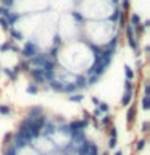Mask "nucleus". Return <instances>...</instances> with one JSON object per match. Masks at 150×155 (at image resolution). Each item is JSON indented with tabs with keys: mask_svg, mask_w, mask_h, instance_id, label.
Instances as JSON below:
<instances>
[{
	"mask_svg": "<svg viewBox=\"0 0 150 155\" xmlns=\"http://www.w3.org/2000/svg\"><path fill=\"white\" fill-rule=\"evenodd\" d=\"M44 115V108L41 105H34V107H29V110H28V115L26 116H31V118H39V116H42Z\"/></svg>",
	"mask_w": 150,
	"mask_h": 155,
	"instance_id": "obj_6",
	"label": "nucleus"
},
{
	"mask_svg": "<svg viewBox=\"0 0 150 155\" xmlns=\"http://www.w3.org/2000/svg\"><path fill=\"white\" fill-rule=\"evenodd\" d=\"M10 37H11V41H18V42H21L24 41V34L21 31H18V29H15V28H10Z\"/></svg>",
	"mask_w": 150,
	"mask_h": 155,
	"instance_id": "obj_11",
	"label": "nucleus"
},
{
	"mask_svg": "<svg viewBox=\"0 0 150 155\" xmlns=\"http://www.w3.org/2000/svg\"><path fill=\"white\" fill-rule=\"evenodd\" d=\"M74 86L77 87V91H82V89H87V78L84 74H79L74 78Z\"/></svg>",
	"mask_w": 150,
	"mask_h": 155,
	"instance_id": "obj_8",
	"label": "nucleus"
},
{
	"mask_svg": "<svg viewBox=\"0 0 150 155\" xmlns=\"http://www.w3.org/2000/svg\"><path fill=\"white\" fill-rule=\"evenodd\" d=\"M142 26H144L145 29H147V28L150 26V21H148V19H145V21H142Z\"/></svg>",
	"mask_w": 150,
	"mask_h": 155,
	"instance_id": "obj_43",
	"label": "nucleus"
},
{
	"mask_svg": "<svg viewBox=\"0 0 150 155\" xmlns=\"http://www.w3.org/2000/svg\"><path fill=\"white\" fill-rule=\"evenodd\" d=\"M68 100H70L71 104H81V102L84 100V94H82V92H77V94L68 95Z\"/></svg>",
	"mask_w": 150,
	"mask_h": 155,
	"instance_id": "obj_17",
	"label": "nucleus"
},
{
	"mask_svg": "<svg viewBox=\"0 0 150 155\" xmlns=\"http://www.w3.org/2000/svg\"><path fill=\"white\" fill-rule=\"evenodd\" d=\"M123 71H124L126 81H131V82H132V81H134V78H135V73H134L132 68H131L129 65H124V66H123Z\"/></svg>",
	"mask_w": 150,
	"mask_h": 155,
	"instance_id": "obj_13",
	"label": "nucleus"
},
{
	"mask_svg": "<svg viewBox=\"0 0 150 155\" xmlns=\"http://www.w3.org/2000/svg\"><path fill=\"white\" fill-rule=\"evenodd\" d=\"M71 16L74 18L76 21H79V23H82V21H84V16H82V15H81L79 12H76V10H73V12H71Z\"/></svg>",
	"mask_w": 150,
	"mask_h": 155,
	"instance_id": "obj_30",
	"label": "nucleus"
},
{
	"mask_svg": "<svg viewBox=\"0 0 150 155\" xmlns=\"http://www.w3.org/2000/svg\"><path fill=\"white\" fill-rule=\"evenodd\" d=\"M82 120H84L86 123H90V121H92V115L87 110H84V111H82Z\"/></svg>",
	"mask_w": 150,
	"mask_h": 155,
	"instance_id": "obj_35",
	"label": "nucleus"
},
{
	"mask_svg": "<svg viewBox=\"0 0 150 155\" xmlns=\"http://www.w3.org/2000/svg\"><path fill=\"white\" fill-rule=\"evenodd\" d=\"M113 120H115V116H113V115L106 113V115H103V116L100 118V123H99V126H102V128H108V126L113 124Z\"/></svg>",
	"mask_w": 150,
	"mask_h": 155,
	"instance_id": "obj_9",
	"label": "nucleus"
},
{
	"mask_svg": "<svg viewBox=\"0 0 150 155\" xmlns=\"http://www.w3.org/2000/svg\"><path fill=\"white\" fill-rule=\"evenodd\" d=\"M77 87L74 86V82H70V84H65L63 87V94H68V95H73V94H77Z\"/></svg>",
	"mask_w": 150,
	"mask_h": 155,
	"instance_id": "obj_15",
	"label": "nucleus"
},
{
	"mask_svg": "<svg viewBox=\"0 0 150 155\" xmlns=\"http://www.w3.org/2000/svg\"><path fill=\"white\" fill-rule=\"evenodd\" d=\"M86 78H87V87L94 86L100 81V76H97V74H90V76H86Z\"/></svg>",
	"mask_w": 150,
	"mask_h": 155,
	"instance_id": "obj_23",
	"label": "nucleus"
},
{
	"mask_svg": "<svg viewBox=\"0 0 150 155\" xmlns=\"http://www.w3.org/2000/svg\"><path fill=\"white\" fill-rule=\"evenodd\" d=\"M144 97H150V86H148V82H145V84H144Z\"/></svg>",
	"mask_w": 150,
	"mask_h": 155,
	"instance_id": "obj_39",
	"label": "nucleus"
},
{
	"mask_svg": "<svg viewBox=\"0 0 150 155\" xmlns=\"http://www.w3.org/2000/svg\"><path fill=\"white\" fill-rule=\"evenodd\" d=\"M11 70H13L15 73H18V74H19V71L29 73V70H31V65H29V61H28V60H21V61H18V63H16V66L11 68Z\"/></svg>",
	"mask_w": 150,
	"mask_h": 155,
	"instance_id": "obj_7",
	"label": "nucleus"
},
{
	"mask_svg": "<svg viewBox=\"0 0 150 155\" xmlns=\"http://www.w3.org/2000/svg\"><path fill=\"white\" fill-rule=\"evenodd\" d=\"M106 145H108V149H111V150L116 149V145H118V137H110Z\"/></svg>",
	"mask_w": 150,
	"mask_h": 155,
	"instance_id": "obj_28",
	"label": "nucleus"
},
{
	"mask_svg": "<svg viewBox=\"0 0 150 155\" xmlns=\"http://www.w3.org/2000/svg\"><path fill=\"white\" fill-rule=\"evenodd\" d=\"M132 97H134V92H124L123 97H121L119 105H121V107H129L131 102H132Z\"/></svg>",
	"mask_w": 150,
	"mask_h": 155,
	"instance_id": "obj_12",
	"label": "nucleus"
},
{
	"mask_svg": "<svg viewBox=\"0 0 150 155\" xmlns=\"http://www.w3.org/2000/svg\"><path fill=\"white\" fill-rule=\"evenodd\" d=\"M89 126V123H86L84 120H73L71 123H68V129L71 133H77V131H86V128Z\"/></svg>",
	"mask_w": 150,
	"mask_h": 155,
	"instance_id": "obj_3",
	"label": "nucleus"
},
{
	"mask_svg": "<svg viewBox=\"0 0 150 155\" xmlns=\"http://www.w3.org/2000/svg\"><path fill=\"white\" fill-rule=\"evenodd\" d=\"M142 110H150V97H142Z\"/></svg>",
	"mask_w": 150,
	"mask_h": 155,
	"instance_id": "obj_29",
	"label": "nucleus"
},
{
	"mask_svg": "<svg viewBox=\"0 0 150 155\" xmlns=\"http://www.w3.org/2000/svg\"><path fill=\"white\" fill-rule=\"evenodd\" d=\"M29 76H31V79H32V82L36 86L45 84V79H44V70H42V68H31V70H29Z\"/></svg>",
	"mask_w": 150,
	"mask_h": 155,
	"instance_id": "obj_2",
	"label": "nucleus"
},
{
	"mask_svg": "<svg viewBox=\"0 0 150 155\" xmlns=\"http://www.w3.org/2000/svg\"><path fill=\"white\" fill-rule=\"evenodd\" d=\"M11 44H13V41L11 39H7L2 45H0V53H7V52H10V47H11Z\"/></svg>",
	"mask_w": 150,
	"mask_h": 155,
	"instance_id": "obj_21",
	"label": "nucleus"
},
{
	"mask_svg": "<svg viewBox=\"0 0 150 155\" xmlns=\"http://www.w3.org/2000/svg\"><path fill=\"white\" fill-rule=\"evenodd\" d=\"M26 92H28L29 95H37L39 94V86H36L34 82H31V84H28Z\"/></svg>",
	"mask_w": 150,
	"mask_h": 155,
	"instance_id": "obj_20",
	"label": "nucleus"
},
{
	"mask_svg": "<svg viewBox=\"0 0 150 155\" xmlns=\"http://www.w3.org/2000/svg\"><path fill=\"white\" fill-rule=\"evenodd\" d=\"M92 104H94L95 107H99V104H100V99H99V97H95V95H92Z\"/></svg>",
	"mask_w": 150,
	"mask_h": 155,
	"instance_id": "obj_42",
	"label": "nucleus"
},
{
	"mask_svg": "<svg viewBox=\"0 0 150 155\" xmlns=\"http://www.w3.org/2000/svg\"><path fill=\"white\" fill-rule=\"evenodd\" d=\"M124 92H134V84L131 81H124Z\"/></svg>",
	"mask_w": 150,
	"mask_h": 155,
	"instance_id": "obj_32",
	"label": "nucleus"
},
{
	"mask_svg": "<svg viewBox=\"0 0 150 155\" xmlns=\"http://www.w3.org/2000/svg\"><path fill=\"white\" fill-rule=\"evenodd\" d=\"M61 44H63L61 37H60V36H58V34H57V36L53 37V47H58V48H60V45H61Z\"/></svg>",
	"mask_w": 150,
	"mask_h": 155,
	"instance_id": "obj_37",
	"label": "nucleus"
},
{
	"mask_svg": "<svg viewBox=\"0 0 150 155\" xmlns=\"http://www.w3.org/2000/svg\"><path fill=\"white\" fill-rule=\"evenodd\" d=\"M10 12H11L10 8H5V7H2V5H0V18H7Z\"/></svg>",
	"mask_w": 150,
	"mask_h": 155,
	"instance_id": "obj_34",
	"label": "nucleus"
},
{
	"mask_svg": "<svg viewBox=\"0 0 150 155\" xmlns=\"http://www.w3.org/2000/svg\"><path fill=\"white\" fill-rule=\"evenodd\" d=\"M0 71H2L3 74L7 76V78H8V79L11 81V82H15V81H18V73H15V71L11 70V68L5 66V68H2V70H0Z\"/></svg>",
	"mask_w": 150,
	"mask_h": 155,
	"instance_id": "obj_10",
	"label": "nucleus"
},
{
	"mask_svg": "<svg viewBox=\"0 0 150 155\" xmlns=\"http://www.w3.org/2000/svg\"><path fill=\"white\" fill-rule=\"evenodd\" d=\"M142 23V16H140L139 13H131V16H129V26H137V24Z\"/></svg>",
	"mask_w": 150,
	"mask_h": 155,
	"instance_id": "obj_16",
	"label": "nucleus"
},
{
	"mask_svg": "<svg viewBox=\"0 0 150 155\" xmlns=\"http://www.w3.org/2000/svg\"><path fill=\"white\" fill-rule=\"evenodd\" d=\"M0 115L2 116H10L11 115V107L7 104H0Z\"/></svg>",
	"mask_w": 150,
	"mask_h": 155,
	"instance_id": "obj_18",
	"label": "nucleus"
},
{
	"mask_svg": "<svg viewBox=\"0 0 150 155\" xmlns=\"http://www.w3.org/2000/svg\"><path fill=\"white\" fill-rule=\"evenodd\" d=\"M0 70H2V66H0Z\"/></svg>",
	"mask_w": 150,
	"mask_h": 155,
	"instance_id": "obj_47",
	"label": "nucleus"
},
{
	"mask_svg": "<svg viewBox=\"0 0 150 155\" xmlns=\"http://www.w3.org/2000/svg\"><path fill=\"white\" fill-rule=\"evenodd\" d=\"M0 28H2L5 32L10 31V24H8V21H7L5 18H0Z\"/></svg>",
	"mask_w": 150,
	"mask_h": 155,
	"instance_id": "obj_31",
	"label": "nucleus"
},
{
	"mask_svg": "<svg viewBox=\"0 0 150 155\" xmlns=\"http://www.w3.org/2000/svg\"><path fill=\"white\" fill-rule=\"evenodd\" d=\"M97 108H99L103 115H106V113H110L111 107H110V104H106V102H102V100H100V104H99V107H97Z\"/></svg>",
	"mask_w": 150,
	"mask_h": 155,
	"instance_id": "obj_22",
	"label": "nucleus"
},
{
	"mask_svg": "<svg viewBox=\"0 0 150 155\" xmlns=\"http://www.w3.org/2000/svg\"><path fill=\"white\" fill-rule=\"evenodd\" d=\"M100 155H110L108 152H103V153H100Z\"/></svg>",
	"mask_w": 150,
	"mask_h": 155,
	"instance_id": "obj_46",
	"label": "nucleus"
},
{
	"mask_svg": "<svg viewBox=\"0 0 150 155\" xmlns=\"http://www.w3.org/2000/svg\"><path fill=\"white\" fill-rule=\"evenodd\" d=\"M142 66H144V61L140 60V58H137V60H135V68H137V70H142Z\"/></svg>",
	"mask_w": 150,
	"mask_h": 155,
	"instance_id": "obj_41",
	"label": "nucleus"
},
{
	"mask_svg": "<svg viewBox=\"0 0 150 155\" xmlns=\"http://www.w3.org/2000/svg\"><path fill=\"white\" fill-rule=\"evenodd\" d=\"M39 52H41L39 50V45H37V42H34V41H28L26 44H24V47L19 50L23 60H31V58L36 57Z\"/></svg>",
	"mask_w": 150,
	"mask_h": 155,
	"instance_id": "obj_1",
	"label": "nucleus"
},
{
	"mask_svg": "<svg viewBox=\"0 0 150 155\" xmlns=\"http://www.w3.org/2000/svg\"><path fill=\"white\" fill-rule=\"evenodd\" d=\"M145 145H147V139H137L135 140V150H137V152H140V150H144L145 149Z\"/></svg>",
	"mask_w": 150,
	"mask_h": 155,
	"instance_id": "obj_24",
	"label": "nucleus"
},
{
	"mask_svg": "<svg viewBox=\"0 0 150 155\" xmlns=\"http://www.w3.org/2000/svg\"><path fill=\"white\" fill-rule=\"evenodd\" d=\"M137 120V107L135 105H129L128 111H126V121H128L129 126H132Z\"/></svg>",
	"mask_w": 150,
	"mask_h": 155,
	"instance_id": "obj_5",
	"label": "nucleus"
},
{
	"mask_svg": "<svg viewBox=\"0 0 150 155\" xmlns=\"http://www.w3.org/2000/svg\"><path fill=\"white\" fill-rule=\"evenodd\" d=\"M10 50H11L13 53H19V50H21V48H19L16 44H11V47H10Z\"/></svg>",
	"mask_w": 150,
	"mask_h": 155,
	"instance_id": "obj_40",
	"label": "nucleus"
},
{
	"mask_svg": "<svg viewBox=\"0 0 150 155\" xmlns=\"http://www.w3.org/2000/svg\"><path fill=\"white\" fill-rule=\"evenodd\" d=\"M119 15H121V10H119L118 7H115L113 13H111V15H110V18H108V21H111V23H118V19H119Z\"/></svg>",
	"mask_w": 150,
	"mask_h": 155,
	"instance_id": "obj_19",
	"label": "nucleus"
},
{
	"mask_svg": "<svg viewBox=\"0 0 150 155\" xmlns=\"http://www.w3.org/2000/svg\"><path fill=\"white\" fill-rule=\"evenodd\" d=\"M0 3H2V7H5V8H11L15 0H0Z\"/></svg>",
	"mask_w": 150,
	"mask_h": 155,
	"instance_id": "obj_36",
	"label": "nucleus"
},
{
	"mask_svg": "<svg viewBox=\"0 0 150 155\" xmlns=\"http://www.w3.org/2000/svg\"><path fill=\"white\" fill-rule=\"evenodd\" d=\"M148 129H150V123H148V121H144V123H142V129H140V131H142L144 134H147Z\"/></svg>",
	"mask_w": 150,
	"mask_h": 155,
	"instance_id": "obj_38",
	"label": "nucleus"
},
{
	"mask_svg": "<svg viewBox=\"0 0 150 155\" xmlns=\"http://www.w3.org/2000/svg\"><path fill=\"white\" fill-rule=\"evenodd\" d=\"M113 155H124V152H123V150H116Z\"/></svg>",
	"mask_w": 150,
	"mask_h": 155,
	"instance_id": "obj_45",
	"label": "nucleus"
},
{
	"mask_svg": "<svg viewBox=\"0 0 150 155\" xmlns=\"http://www.w3.org/2000/svg\"><path fill=\"white\" fill-rule=\"evenodd\" d=\"M48 87H50L52 91H55V92H63V87H65V84L63 82H60L58 79H53L48 82Z\"/></svg>",
	"mask_w": 150,
	"mask_h": 155,
	"instance_id": "obj_14",
	"label": "nucleus"
},
{
	"mask_svg": "<svg viewBox=\"0 0 150 155\" xmlns=\"http://www.w3.org/2000/svg\"><path fill=\"white\" fill-rule=\"evenodd\" d=\"M118 24H119V28H124L126 26V13L124 12H121L119 19H118Z\"/></svg>",
	"mask_w": 150,
	"mask_h": 155,
	"instance_id": "obj_33",
	"label": "nucleus"
},
{
	"mask_svg": "<svg viewBox=\"0 0 150 155\" xmlns=\"http://www.w3.org/2000/svg\"><path fill=\"white\" fill-rule=\"evenodd\" d=\"M87 155H100V150H99V145L92 142L90 144V150H89V153Z\"/></svg>",
	"mask_w": 150,
	"mask_h": 155,
	"instance_id": "obj_26",
	"label": "nucleus"
},
{
	"mask_svg": "<svg viewBox=\"0 0 150 155\" xmlns=\"http://www.w3.org/2000/svg\"><path fill=\"white\" fill-rule=\"evenodd\" d=\"M108 136H110V137H118V129H116L115 124L108 126Z\"/></svg>",
	"mask_w": 150,
	"mask_h": 155,
	"instance_id": "obj_27",
	"label": "nucleus"
},
{
	"mask_svg": "<svg viewBox=\"0 0 150 155\" xmlns=\"http://www.w3.org/2000/svg\"><path fill=\"white\" fill-rule=\"evenodd\" d=\"M11 139H13V134L11 133H7L3 136V147H8L10 144H11Z\"/></svg>",
	"mask_w": 150,
	"mask_h": 155,
	"instance_id": "obj_25",
	"label": "nucleus"
},
{
	"mask_svg": "<svg viewBox=\"0 0 150 155\" xmlns=\"http://www.w3.org/2000/svg\"><path fill=\"white\" fill-rule=\"evenodd\" d=\"M142 52H144V53H148V52H150V45H145Z\"/></svg>",
	"mask_w": 150,
	"mask_h": 155,
	"instance_id": "obj_44",
	"label": "nucleus"
},
{
	"mask_svg": "<svg viewBox=\"0 0 150 155\" xmlns=\"http://www.w3.org/2000/svg\"><path fill=\"white\" fill-rule=\"evenodd\" d=\"M41 134H44L45 137H52V136H55V134H57V124L53 123L52 120H47L45 124L42 126Z\"/></svg>",
	"mask_w": 150,
	"mask_h": 155,
	"instance_id": "obj_4",
	"label": "nucleus"
}]
</instances>
